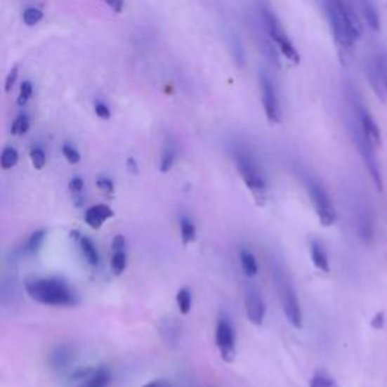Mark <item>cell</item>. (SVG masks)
<instances>
[{
	"mask_svg": "<svg viewBox=\"0 0 387 387\" xmlns=\"http://www.w3.org/2000/svg\"><path fill=\"white\" fill-rule=\"evenodd\" d=\"M332 34L342 51H351L360 38L362 26L346 0H321Z\"/></svg>",
	"mask_w": 387,
	"mask_h": 387,
	"instance_id": "obj_1",
	"label": "cell"
},
{
	"mask_svg": "<svg viewBox=\"0 0 387 387\" xmlns=\"http://www.w3.org/2000/svg\"><path fill=\"white\" fill-rule=\"evenodd\" d=\"M26 292L39 304L53 307H73L79 303V296L73 287L59 277H44L26 283Z\"/></svg>",
	"mask_w": 387,
	"mask_h": 387,
	"instance_id": "obj_2",
	"label": "cell"
},
{
	"mask_svg": "<svg viewBox=\"0 0 387 387\" xmlns=\"http://www.w3.org/2000/svg\"><path fill=\"white\" fill-rule=\"evenodd\" d=\"M233 156L237 171H240L245 186L253 194L256 204L261 207L265 206L268 202V182L256 156L245 147H236Z\"/></svg>",
	"mask_w": 387,
	"mask_h": 387,
	"instance_id": "obj_3",
	"label": "cell"
},
{
	"mask_svg": "<svg viewBox=\"0 0 387 387\" xmlns=\"http://www.w3.org/2000/svg\"><path fill=\"white\" fill-rule=\"evenodd\" d=\"M259 14L262 18V25L265 27V32L268 34V38H271L273 41L275 43L277 48L289 59L291 63L299 64L300 63V53L296 51V47L294 46V43L287 37V34L284 32V29L280 23V20L277 18V15L274 14L273 9L270 8V5L266 4H259Z\"/></svg>",
	"mask_w": 387,
	"mask_h": 387,
	"instance_id": "obj_4",
	"label": "cell"
},
{
	"mask_svg": "<svg viewBox=\"0 0 387 387\" xmlns=\"http://www.w3.org/2000/svg\"><path fill=\"white\" fill-rule=\"evenodd\" d=\"M273 275L286 320L289 321V324L295 327V329H303V313L295 289L289 283V280L286 279V275L282 273V270H275Z\"/></svg>",
	"mask_w": 387,
	"mask_h": 387,
	"instance_id": "obj_5",
	"label": "cell"
},
{
	"mask_svg": "<svg viewBox=\"0 0 387 387\" xmlns=\"http://www.w3.org/2000/svg\"><path fill=\"white\" fill-rule=\"evenodd\" d=\"M307 192L312 198L313 209L317 215V220L324 227H330L336 223V209L332 203V198L325 188L316 181V178H309L307 181Z\"/></svg>",
	"mask_w": 387,
	"mask_h": 387,
	"instance_id": "obj_6",
	"label": "cell"
},
{
	"mask_svg": "<svg viewBox=\"0 0 387 387\" xmlns=\"http://www.w3.org/2000/svg\"><path fill=\"white\" fill-rule=\"evenodd\" d=\"M351 135H353V140L355 143V147L359 148L360 156L366 165V170H368L369 176L372 177V182H374L375 188L379 191H383V177H381L379 161H376V156H375V148L363 136L360 127H357L355 124L351 126Z\"/></svg>",
	"mask_w": 387,
	"mask_h": 387,
	"instance_id": "obj_7",
	"label": "cell"
},
{
	"mask_svg": "<svg viewBox=\"0 0 387 387\" xmlns=\"http://www.w3.org/2000/svg\"><path fill=\"white\" fill-rule=\"evenodd\" d=\"M350 94H351V102H353V106H354V111L357 114V120H359L360 131H362V133H363V136L366 138V140H368L376 150V148L381 147L380 127H379V124H376V122L374 120L372 114L368 111V109H366V106L362 103L359 96H357V93L354 91L351 86H350Z\"/></svg>",
	"mask_w": 387,
	"mask_h": 387,
	"instance_id": "obj_8",
	"label": "cell"
},
{
	"mask_svg": "<svg viewBox=\"0 0 387 387\" xmlns=\"http://www.w3.org/2000/svg\"><path fill=\"white\" fill-rule=\"evenodd\" d=\"M259 84H261V91H262V102L265 115L268 122L271 124H279L282 122V106H280V98L279 93H277L275 84L270 74L262 72L259 76Z\"/></svg>",
	"mask_w": 387,
	"mask_h": 387,
	"instance_id": "obj_9",
	"label": "cell"
},
{
	"mask_svg": "<svg viewBox=\"0 0 387 387\" xmlns=\"http://www.w3.org/2000/svg\"><path fill=\"white\" fill-rule=\"evenodd\" d=\"M215 342L221 359L225 363H233L236 360V336L232 322L225 316H221L218 321Z\"/></svg>",
	"mask_w": 387,
	"mask_h": 387,
	"instance_id": "obj_10",
	"label": "cell"
},
{
	"mask_svg": "<svg viewBox=\"0 0 387 387\" xmlns=\"http://www.w3.org/2000/svg\"><path fill=\"white\" fill-rule=\"evenodd\" d=\"M245 312L247 317L253 325H262L265 320V303L262 295L256 289H250L245 295Z\"/></svg>",
	"mask_w": 387,
	"mask_h": 387,
	"instance_id": "obj_11",
	"label": "cell"
},
{
	"mask_svg": "<svg viewBox=\"0 0 387 387\" xmlns=\"http://www.w3.org/2000/svg\"><path fill=\"white\" fill-rule=\"evenodd\" d=\"M366 76H368V81L371 82V86L374 89V93L379 96L381 102H384V96L386 93V86H384V79L379 61H376V56H372L369 59H366Z\"/></svg>",
	"mask_w": 387,
	"mask_h": 387,
	"instance_id": "obj_12",
	"label": "cell"
},
{
	"mask_svg": "<svg viewBox=\"0 0 387 387\" xmlns=\"http://www.w3.org/2000/svg\"><path fill=\"white\" fill-rule=\"evenodd\" d=\"M114 216V211L107 204H94L88 207L85 212V223L94 230H98L100 227Z\"/></svg>",
	"mask_w": 387,
	"mask_h": 387,
	"instance_id": "obj_13",
	"label": "cell"
},
{
	"mask_svg": "<svg viewBox=\"0 0 387 387\" xmlns=\"http://www.w3.org/2000/svg\"><path fill=\"white\" fill-rule=\"evenodd\" d=\"M310 256H312V262L316 266V270H320L322 273H330L329 254H327L322 242L316 241V240L310 241Z\"/></svg>",
	"mask_w": 387,
	"mask_h": 387,
	"instance_id": "obj_14",
	"label": "cell"
},
{
	"mask_svg": "<svg viewBox=\"0 0 387 387\" xmlns=\"http://www.w3.org/2000/svg\"><path fill=\"white\" fill-rule=\"evenodd\" d=\"M111 383V372L105 366H100L96 372L89 374L88 379L84 380L81 387H107Z\"/></svg>",
	"mask_w": 387,
	"mask_h": 387,
	"instance_id": "obj_15",
	"label": "cell"
},
{
	"mask_svg": "<svg viewBox=\"0 0 387 387\" xmlns=\"http://www.w3.org/2000/svg\"><path fill=\"white\" fill-rule=\"evenodd\" d=\"M362 11L365 15L366 23L372 29V31H379L380 29V15L376 13V8L372 0H362Z\"/></svg>",
	"mask_w": 387,
	"mask_h": 387,
	"instance_id": "obj_16",
	"label": "cell"
},
{
	"mask_svg": "<svg viewBox=\"0 0 387 387\" xmlns=\"http://www.w3.org/2000/svg\"><path fill=\"white\" fill-rule=\"evenodd\" d=\"M181 236H182V242H183L185 247L195 242V240H197L195 224L192 223L191 218L186 216V215H183L181 218Z\"/></svg>",
	"mask_w": 387,
	"mask_h": 387,
	"instance_id": "obj_17",
	"label": "cell"
},
{
	"mask_svg": "<svg viewBox=\"0 0 387 387\" xmlns=\"http://www.w3.org/2000/svg\"><path fill=\"white\" fill-rule=\"evenodd\" d=\"M240 261L242 271L247 277H256L257 271H259V266H257V261L254 254L250 250H241L240 253Z\"/></svg>",
	"mask_w": 387,
	"mask_h": 387,
	"instance_id": "obj_18",
	"label": "cell"
},
{
	"mask_svg": "<svg viewBox=\"0 0 387 387\" xmlns=\"http://www.w3.org/2000/svg\"><path fill=\"white\" fill-rule=\"evenodd\" d=\"M177 159V148L173 143L166 144V147L164 148L162 152V157H161V165H159V170L161 173H168L173 168L174 162Z\"/></svg>",
	"mask_w": 387,
	"mask_h": 387,
	"instance_id": "obj_19",
	"label": "cell"
},
{
	"mask_svg": "<svg viewBox=\"0 0 387 387\" xmlns=\"http://www.w3.org/2000/svg\"><path fill=\"white\" fill-rule=\"evenodd\" d=\"M81 247H82V253L85 256L86 262L91 266H97L98 262H100V256H98L96 244L89 240V237H82Z\"/></svg>",
	"mask_w": 387,
	"mask_h": 387,
	"instance_id": "obj_20",
	"label": "cell"
},
{
	"mask_svg": "<svg viewBox=\"0 0 387 387\" xmlns=\"http://www.w3.org/2000/svg\"><path fill=\"white\" fill-rule=\"evenodd\" d=\"M176 301H177V306H178V309H181L182 315L190 313L191 307H192V294H191L190 287H182V289L178 291L176 295Z\"/></svg>",
	"mask_w": 387,
	"mask_h": 387,
	"instance_id": "obj_21",
	"label": "cell"
},
{
	"mask_svg": "<svg viewBox=\"0 0 387 387\" xmlns=\"http://www.w3.org/2000/svg\"><path fill=\"white\" fill-rule=\"evenodd\" d=\"M18 162V152L14 147H6L5 150L0 155V166L4 170H11Z\"/></svg>",
	"mask_w": 387,
	"mask_h": 387,
	"instance_id": "obj_22",
	"label": "cell"
},
{
	"mask_svg": "<svg viewBox=\"0 0 387 387\" xmlns=\"http://www.w3.org/2000/svg\"><path fill=\"white\" fill-rule=\"evenodd\" d=\"M309 387H339L337 383L332 379V376L324 372V371H317L309 383Z\"/></svg>",
	"mask_w": 387,
	"mask_h": 387,
	"instance_id": "obj_23",
	"label": "cell"
},
{
	"mask_svg": "<svg viewBox=\"0 0 387 387\" xmlns=\"http://www.w3.org/2000/svg\"><path fill=\"white\" fill-rule=\"evenodd\" d=\"M127 266V256L124 253V250L122 251H114L112 254V259H111V268H112V273L120 275L124 273Z\"/></svg>",
	"mask_w": 387,
	"mask_h": 387,
	"instance_id": "obj_24",
	"label": "cell"
},
{
	"mask_svg": "<svg viewBox=\"0 0 387 387\" xmlns=\"http://www.w3.org/2000/svg\"><path fill=\"white\" fill-rule=\"evenodd\" d=\"M47 235V230L46 229H41V230H37L34 232L31 236H29V240L26 242V250L29 253H35L39 247H41L44 237Z\"/></svg>",
	"mask_w": 387,
	"mask_h": 387,
	"instance_id": "obj_25",
	"label": "cell"
},
{
	"mask_svg": "<svg viewBox=\"0 0 387 387\" xmlns=\"http://www.w3.org/2000/svg\"><path fill=\"white\" fill-rule=\"evenodd\" d=\"M29 127H31V123H29V118L26 115H18L15 118V122L13 123L11 126V133L14 136H20V135H25L29 131Z\"/></svg>",
	"mask_w": 387,
	"mask_h": 387,
	"instance_id": "obj_26",
	"label": "cell"
},
{
	"mask_svg": "<svg viewBox=\"0 0 387 387\" xmlns=\"http://www.w3.org/2000/svg\"><path fill=\"white\" fill-rule=\"evenodd\" d=\"M43 17H44V14H43V11H39V9H37V8H27L26 11L23 13V22L27 26H35L37 23L41 22Z\"/></svg>",
	"mask_w": 387,
	"mask_h": 387,
	"instance_id": "obj_27",
	"label": "cell"
},
{
	"mask_svg": "<svg viewBox=\"0 0 387 387\" xmlns=\"http://www.w3.org/2000/svg\"><path fill=\"white\" fill-rule=\"evenodd\" d=\"M31 161L35 170H43L46 165V153L43 148L39 147H32L31 148Z\"/></svg>",
	"mask_w": 387,
	"mask_h": 387,
	"instance_id": "obj_28",
	"label": "cell"
},
{
	"mask_svg": "<svg viewBox=\"0 0 387 387\" xmlns=\"http://www.w3.org/2000/svg\"><path fill=\"white\" fill-rule=\"evenodd\" d=\"M32 93H34V86H32V82H23L22 86H20V96L17 98V105L18 106H25L27 102H29V98L32 97Z\"/></svg>",
	"mask_w": 387,
	"mask_h": 387,
	"instance_id": "obj_29",
	"label": "cell"
},
{
	"mask_svg": "<svg viewBox=\"0 0 387 387\" xmlns=\"http://www.w3.org/2000/svg\"><path fill=\"white\" fill-rule=\"evenodd\" d=\"M63 155H64V157L67 159V161L70 162V164H73V165L81 162V153H79L76 150V148L73 145H70V144H64L63 145Z\"/></svg>",
	"mask_w": 387,
	"mask_h": 387,
	"instance_id": "obj_30",
	"label": "cell"
},
{
	"mask_svg": "<svg viewBox=\"0 0 387 387\" xmlns=\"http://www.w3.org/2000/svg\"><path fill=\"white\" fill-rule=\"evenodd\" d=\"M97 186L100 188V191H103L105 194H112L115 191V186H114V182L109 181L107 177H100L97 181Z\"/></svg>",
	"mask_w": 387,
	"mask_h": 387,
	"instance_id": "obj_31",
	"label": "cell"
},
{
	"mask_svg": "<svg viewBox=\"0 0 387 387\" xmlns=\"http://www.w3.org/2000/svg\"><path fill=\"white\" fill-rule=\"evenodd\" d=\"M17 76H18V65H14L11 68V72H9L8 77H6V81H5V91L9 93L13 89L15 81H17Z\"/></svg>",
	"mask_w": 387,
	"mask_h": 387,
	"instance_id": "obj_32",
	"label": "cell"
},
{
	"mask_svg": "<svg viewBox=\"0 0 387 387\" xmlns=\"http://www.w3.org/2000/svg\"><path fill=\"white\" fill-rule=\"evenodd\" d=\"M94 111H96L97 117H100L102 120H109V118H111V109H109V107H107L105 103H102V102H97V103H96Z\"/></svg>",
	"mask_w": 387,
	"mask_h": 387,
	"instance_id": "obj_33",
	"label": "cell"
},
{
	"mask_svg": "<svg viewBox=\"0 0 387 387\" xmlns=\"http://www.w3.org/2000/svg\"><path fill=\"white\" fill-rule=\"evenodd\" d=\"M376 61L380 64L381 73H383V79H384V86H386V93H387V53H379L375 55Z\"/></svg>",
	"mask_w": 387,
	"mask_h": 387,
	"instance_id": "obj_34",
	"label": "cell"
},
{
	"mask_svg": "<svg viewBox=\"0 0 387 387\" xmlns=\"http://www.w3.org/2000/svg\"><path fill=\"white\" fill-rule=\"evenodd\" d=\"M68 188H70V191L73 194L79 195V194H82L84 188H85V183H84V181H82L81 177H74V178H72V181H70V185H68Z\"/></svg>",
	"mask_w": 387,
	"mask_h": 387,
	"instance_id": "obj_35",
	"label": "cell"
},
{
	"mask_svg": "<svg viewBox=\"0 0 387 387\" xmlns=\"http://www.w3.org/2000/svg\"><path fill=\"white\" fill-rule=\"evenodd\" d=\"M371 325H372L374 330H383V327H384V313L383 312H376L375 316L372 317Z\"/></svg>",
	"mask_w": 387,
	"mask_h": 387,
	"instance_id": "obj_36",
	"label": "cell"
},
{
	"mask_svg": "<svg viewBox=\"0 0 387 387\" xmlns=\"http://www.w3.org/2000/svg\"><path fill=\"white\" fill-rule=\"evenodd\" d=\"M106 5L111 6L114 9V13L122 14L124 9V0H103Z\"/></svg>",
	"mask_w": 387,
	"mask_h": 387,
	"instance_id": "obj_37",
	"label": "cell"
},
{
	"mask_svg": "<svg viewBox=\"0 0 387 387\" xmlns=\"http://www.w3.org/2000/svg\"><path fill=\"white\" fill-rule=\"evenodd\" d=\"M124 248H126V237L123 235H117L112 241V250L122 251V250H124Z\"/></svg>",
	"mask_w": 387,
	"mask_h": 387,
	"instance_id": "obj_38",
	"label": "cell"
},
{
	"mask_svg": "<svg viewBox=\"0 0 387 387\" xmlns=\"http://www.w3.org/2000/svg\"><path fill=\"white\" fill-rule=\"evenodd\" d=\"M127 170L131 171L132 174H138V165H136V161L133 157L127 159Z\"/></svg>",
	"mask_w": 387,
	"mask_h": 387,
	"instance_id": "obj_39",
	"label": "cell"
},
{
	"mask_svg": "<svg viewBox=\"0 0 387 387\" xmlns=\"http://www.w3.org/2000/svg\"><path fill=\"white\" fill-rule=\"evenodd\" d=\"M89 374H91V369H82V371H79V372L74 374V379H81L84 381L85 376H88Z\"/></svg>",
	"mask_w": 387,
	"mask_h": 387,
	"instance_id": "obj_40",
	"label": "cell"
},
{
	"mask_svg": "<svg viewBox=\"0 0 387 387\" xmlns=\"http://www.w3.org/2000/svg\"><path fill=\"white\" fill-rule=\"evenodd\" d=\"M144 387H164V384L161 381H152V383H148L145 384Z\"/></svg>",
	"mask_w": 387,
	"mask_h": 387,
	"instance_id": "obj_41",
	"label": "cell"
}]
</instances>
